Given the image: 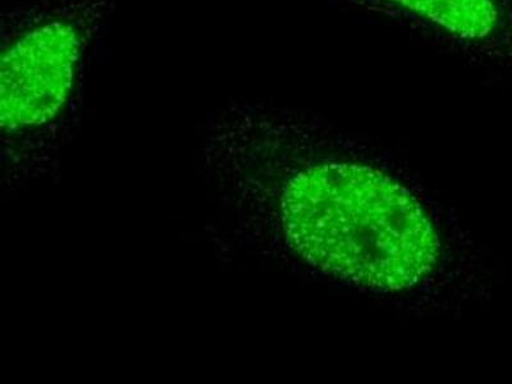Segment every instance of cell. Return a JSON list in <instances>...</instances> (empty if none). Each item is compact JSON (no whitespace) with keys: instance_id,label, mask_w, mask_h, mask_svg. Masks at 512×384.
I'll use <instances>...</instances> for the list:
<instances>
[{"instance_id":"obj_1","label":"cell","mask_w":512,"mask_h":384,"mask_svg":"<svg viewBox=\"0 0 512 384\" xmlns=\"http://www.w3.org/2000/svg\"><path fill=\"white\" fill-rule=\"evenodd\" d=\"M288 236L309 262L360 283L400 290L431 271L438 241L414 199L372 169L329 164L286 191Z\"/></svg>"},{"instance_id":"obj_3","label":"cell","mask_w":512,"mask_h":384,"mask_svg":"<svg viewBox=\"0 0 512 384\" xmlns=\"http://www.w3.org/2000/svg\"><path fill=\"white\" fill-rule=\"evenodd\" d=\"M479 66L512 67V0H342Z\"/></svg>"},{"instance_id":"obj_2","label":"cell","mask_w":512,"mask_h":384,"mask_svg":"<svg viewBox=\"0 0 512 384\" xmlns=\"http://www.w3.org/2000/svg\"><path fill=\"white\" fill-rule=\"evenodd\" d=\"M118 0H43L2 13L4 130L52 121L86 70Z\"/></svg>"}]
</instances>
